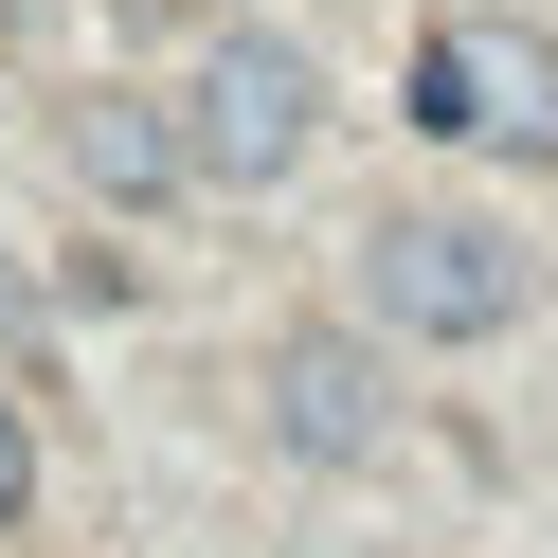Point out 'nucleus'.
<instances>
[{"mask_svg": "<svg viewBox=\"0 0 558 558\" xmlns=\"http://www.w3.org/2000/svg\"><path fill=\"white\" fill-rule=\"evenodd\" d=\"M361 306H378L397 342H505V325H522V234L414 198V217L361 234Z\"/></svg>", "mask_w": 558, "mask_h": 558, "instance_id": "obj_1", "label": "nucleus"}, {"mask_svg": "<svg viewBox=\"0 0 558 558\" xmlns=\"http://www.w3.org/2000/svg\"><path fill=\"white\" fill-rule=\"evenodd\" d=\"M162 126H181V181L270 198V181L306 162V126H325V73H306L289 37H217V54H198V90H181Z\"/></svg>", "mask_w": 558, "mask_h": 558, "instance_id": "obj_2", "label": "nucleus"}, {"mask_svg": "<svg viewBox=\"0 0 558 558\" xmlns=\"http://www.w3.org/2000/svg\"><path fill=\"white\" fill-rule=\"evenodd\" d=\"M414 126L433 145H558V54L486 0H450L433 37H414Z\"/></svg>", "mask_w": 558, "mask_h": 558, "instance_id": "obj_3", "label": "nucleus"}, {"mask_svg": "<svg viewBox=\"0 0 558 558\" xmlns=\"http://www.w3.org/2000/svg\"><path fill=\"white\" fill-rule=\"evenodd\" d=\"M270 433L306 469H397V378H378L361 325H289L270 342Z\"/></svg>", "mask_w": 558, "mask_h": 558, "instance_id": "obj_4", "label": "nucleus"}, {"mask_svg": "<svg viewBox=\"0 0 558 558\" xmlns=\"http://www.w3.org/2000/svg\"><path fill=\"white\" fill-rule=\"evenodd\" d=\"M73 181L90 198H181V126H162L145 90H90L73 109Z\"/></svg>", "mask_w": 558, "mask_h": 558, "instance_id": "obj_5", "label": "nucleus"}, {"mask_svg": "<svg viewBox=\"0 0 558 558\" xmlns=\"http://www.w3.org/2000/svg\"><path fill=\"white\" fill-rule=\"evenodd\" d=\"M37 505V433H19V397H0V522Z\"/></svg>", "mask_w": 558, "mask_h": 558, "instance_id": "obj_6", "label": "nucleus"}]
</instances>
